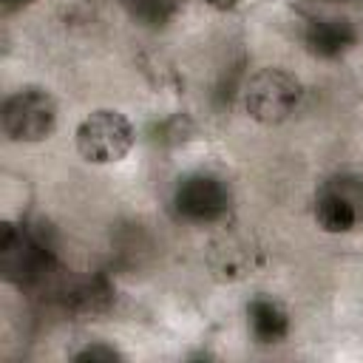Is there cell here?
Masks as SVG:
<instances>
[{
    "label": "cell",
    "instance_id": "1",
    "mask_svg": "<svg viewBox=\"0 0 363 363\" xmlns=\"http://www.w3.org/2000/svg\"><path fill=\"white\" fill-rule=\"evenodd\" d=\"M74 142H77V150L85 162L113 164L130 153V147L136 142V130L122 111L99 108V111H91L77 125Z\"/></svg>",
    "mask_w": 363,
    "mask_h": 363
},
{
    "label": "cell",
    "instance_id": "2",
    "mask_svg": "<svg viewBox=\"0 0 363 363\" xmlns=\"http://www.w3.org/2000/svg\"><path fill=\"white\" fill-rule=\"evenodd\" d=\"M303 85L284 68H258L244 85V111L261 125H278L301 105Z\"/></svg>",
    "mask_w": 363,
    "mask_h": 363
},
{
    "label": "cell",
    "instance_id": "3",
    "mask_svg": "<svg viewBox=\"0 0 363 363\" xmlns=\"http://www.w3.org/2000/svg\"><path fill=\"white\" fill-rule=\"evenodd\" d=\"M0 122L11 142H43L57 128V102L45 88L26 85L6 96Z\"/></svg>",
    "mask_w": 363,
    "mask_h": 363
},
{
    "label": "cell",
    "instance_id": "4",
    "mask_svg": "<svg viewBox=\"0 0 363 363\" xmlns=\"http://www.w3.org/2000/svg\"><path fill=\"white\" fill-rule=\"evenodd\" d=\"M315 224L323 233L340 235L352 233L363 224V179L357 176H335L320 184L315 196Z\"/></svg>",
    "mask_w": 363,
    "mask_h": 363
},
{
    "label": "cell",
    "instance_id": "5",
    "mask_svg": "<svg viewBox=\"0 0 363 363\" xmlns=\"http://www.w3.org/2000/svg\"><path fill=\"white\" fill-rule=\"evenodd\" d=\"M176 210L190 221H216L227 213V187L213 176H190L176 190Z\"/></svg>",
    "mask_w": 363,
    "mask_h": 363
},
{
    "label": "cell",
    "instance_id": "6",
    "mask_svg": "<svg viewBox=\"0 0 363 363\" xmlns=\"http://www.w3.org/2000/svg\"><path fill=\"white\" fill-rule=\"evenodd\" d=\"M247 326L258 343H278L289 332V315L275 298H255L247 306Z\"/></svg>",
    "mask_w": 363,
    "mask_h": 363
},
{
    "label": "cell",
    "instance_id": "7",
    "mask_svg": "<svg viewBox=\"0 0 363 363\" xmlns=\"http://www.w3.org/2000/svg\"><path fill=\"white\" fill-rule=\"evenodd\" d=\"M309 43L320 54H337L352 43V31L343 20H320L309 31Z\"/></svg>",
    "mask_w": 363,
    "mask_h": 363
},
{
    "label": "cell",
    "instance_id": "8",
    "mask_svg": "<svg viewBox=\"0 0 363 363\" xmlns=\"http://www.w3.org/2000/svg\"><path fill=\"white\" fill-rule=\"evenodd\" d=\"M179 3H182V0H128L130 11L139 14V17L147 20V23H162V20H167V17L179 9Z\"/></svg>",
    "mask_w": 363,
    "mask_h": 363
},
{
    "label": "cell",
    "instance_id": "9",
    "mask_svg": "<svg viewBox=\"0 0 363 363\" xmlns=\"http://www.w3.org/2000/svg\"><path fill=\"white\" fill-rule=\"evenodd\" d=\"M74 360H82V363H96V360H102V363H113V360H125V354L116 349V346H108V343H88V346H82V349H77L74 354H71Z\"/></svg>",
    "mask_w": 363,
    "mask_h": 363
},
{
    "label": "cell",
    "instance_id": "10",
    "mask_svg": "<svg viewBox=\"0 0 363 363\" xmlns=\"http://www.w3.org/2000/svg\"><path fill=\"white\" fill-rule=\"evenodd\" d=\"M210 9H216V11H233L241 0H204Z\"/></svg>",
    "mask_w": 363,
    "mask_h": 363
},
{
    "label": "cell",
    "instance_id": "11",
    "mask_svg": "<svg viewBox=\"0 0 363 363\" xmlns=\"http://www.w3.org/2000/svg\"><path fill=\"white\" fill-rule=\"evenodd\" d=\"M26 3H31V0H3V9L11 11V9H20V6H26Z\"/></svg>",
    "mask_w": 363,
    "mask_h": 363
}]
</instances>
